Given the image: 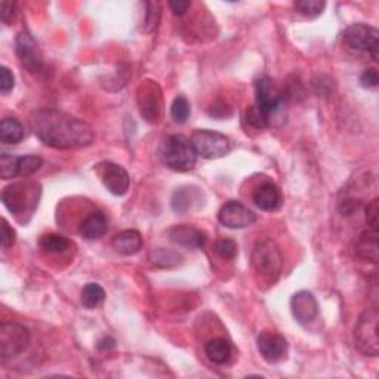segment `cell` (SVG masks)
<instances>
[{
  "label": "cell",
  "mask_w": 379,
  "mask_h": 379,
  "mask_svg": "<svg viewBox=\"0 0 379 379\" xmlns=\"http://www.w3.org/2000/svg\"><path fill=\"white\" fill-rule=\"evenodd\" d=\"M30 128L43 144L57 150L87 147L95 139L91 124L55 108H45L33 113Z\"/></svg>",
  "instance_id": "1"
},
{
  "label": "cell",
  "mask_w": 379,
  "mask_h": 379,
  "mask_svg": "<svg viewBox=\"0 0 379 379\" xmlns=\"http://www.w3.org/2000/svg\"><path fill=\"white\" fill-rule=\"evenodd\" d=\"M252 267H254L260 286H272L279 280L283 258L277 243L273 239L265 237L255 243L254 250H252Z\"/></svg>",
  "instance_id": "2"
},
{
  "label": "cell",
  "mask_w": 379,
  "mask_h": 379,
  "mask_svg": "<svg viewBox=\"0 0 379 379\" xmlns=\"http://www.w3.org/2000/svg\"><path fill=\"white\" fill-rule=\"evenodd\" d=\"M161 157L166 166L176 172L191 171L197 161V153L191 141L183 135H171L165 139Z\"/></svg>",
  "instance_id": "3"
},
{
  "label": "cell",
  "mask_w": 379,
  "mask_h": 379,
  "mask_svg": "<svg viewBox=\"0 0 379 379\" xmlns=\"http://www.w3.org/2000/svg\"><path fill=\"white\" fill-rule=\"evenodd\" d=\"M379 313L376 309H368L360 314L354 328V342L357 350L369 357L379 354Z\"/></svg>",
  "instance_id": "4"
},
{
  "label": "cell",
  "mask_w": 379,
  "mask_h": 379,
  "mask_svg": "<svg viewBox=\"0 0 379 379\" xmlns=\"http://www.w3.org/2000/svg\"><path fill=\"white\" fill-rule=\"evenodd\" d=\"M41 196V188L36 184H12L2 191V202L6 209L20 216L24 213H31L38 206Z\"/></svg>",
  "instance_id": "5"
},
{
  "label": "cell",
  "mask_w": 379,
  "mask_h": 379,
  "mask_svg": "<svg viewBox=\"0 0 379 379\" xmlns=\"http://www.w3.org/2000/svg\"><path fill=\"white\" fill-rule=\"evenodd\" d=\"M257 89V110L261 113L267 124L269 126L274 120L273 117H277L279 113L283 110L284 100L280 92L277 85L269 78H261L255 83Z\"/></svg>",
  "instance_id": "6"
},
{
  "label": "cell",
  "mask_w": 379,
  "mask_h": 379,
  "mask_svg": "<svg viewBox=\"0 0 379 379\" xmlns=\"http://www.w3.org/2000/svg\"><path fill=\"white\" fill-rule=\"evenodd\" d=\"M30 342V332L26 326L15 321H4L0 324V358H8L24 353Z\"/></svg>",
  "instance_id": "7"
},
{
  "label": "cell",
  "mask_w": 379,
  "mask_h": 379,
  "mask_svg": "<svg viewBox=\"0 0 379 379\" xmlns=\"http://www.w3.org/2000/svg\"><path fill=\"white\" fill-rule=\"evenodd\" d=\"M190 141L197 156L203 159H221L231 150L230 139L224 134L209 129H197Z\"/></svg>",
  "instance_id": "8"
},
{
  "label": "cell",
  "mask_w": 379,
  "mask_h": 379,
  "mask_svg": "<svg viewBox=\"0 0 379 379\" xmlns=\"http://www.w3.org/2000/svg\"><path fill=\"white\" fill-rule=\"evenodd\" d=\"M344 42L357 52H368L373 61L379 58V31L368 24H353L344 31Z\"/></svg>",
  "instance_id": "9"
},
{
  "label": "cell",
  "mask_w": 379,
  "mask_h": 379,
  "mask_svg": "<svg viewBox=\"0 0 379 379\" xmlns=\"http://www.w3.org/2000/svg\"><path fill=\"white\" fill-rule=\"evenodd\" d=\"M15 52L21 65L27 71H30V73L36 75V73H41V71L43 70L42 52L39 49V45L36 43L33 36L28 31H21L16 36Z\"/></svg>",
  "instance_id": "10"
},
{
  "label": "cell",
  "mask_w": 379,
  "mask_h": 379,
  "mask_svg": "<svg viewBox=\"0 0 379 379\" xmlns=\"http://www.w3.org/2000/svg\"><path fill=\"white\" fill-rule=\"evenodd\" d=\"M139 113L150 123H157L161 116V91L156 82L147 80L138 87Z\"/></svg>",
  "instance_id": "11"
},
{
  "label": "cell",
  "mask_w": 379,
  "mask_h": 379,
  "mask_svg": "<svg viewBox=\"0 0 379 379\" xmlns=\"http://www.w3.org/2000/svg\"><path fill=\"white\" fill-rule=\"evenodd\" d=\"M100 175L104 187L114 196H124L129 190L131 178L128 171L123 166L112 164V161H104L95 168Z\"/></svg>",
  "instance_id": "12"
},
{
  "label": "cell",
  "mask_w": 379,
  "mask_h": 379,
  "mask_svg": "<svg viewBox=\"0 0 379 379\" xmlns=\"http://www.w3.org/2000/svg\"><path fill=\"white\" fill-rule=\"evenodd\" d=\"M220 223L233 230H240L254 225L257 223V213L245 206L240 202H228L225 203L218 213Z\"/></svg>",
  "instance_id": "13"
},
{
  "label": "cell",
  "mask_w": 379,
  "mask_h": 379,
  "mask_svg": "<svg viewBox=\"0 0 379 379\" xmlns=\"http://www.w3.org/2000/svg\"><path fill=\"white\" fill-rule=\"evenodd\" d=\"M257 347L267 363H277L287 353V341L280 333L264 331L257 339Z\"/></svg>",
  "instance_id": "14"
},
{
  "label": "cell",
  "mask_w": 379,
  "mask_h": 379,
  "mask_svg": "<svg viewBox=\"0 0 379 379\" xmlns=\"http://www.w3.org/2000/svg\"><path fill=\"white\" fill-rule=\"evenodd\" d=\"M291 311L295 320L306 326L319 316V304L314 295L309 291H299L291 298Z\"/></svg>",
  "instance_id": "15"
},
{
  "label": "cell",
  "mask_w": 379,
  "mask_h": 379,
  "mask_svg": "<svg viewBox=\"0 0 379 379\" xmlns=\"http://www.w3.org/2000/svg\"><path fill=\"white\" fill-rule=\"evenodd\" d=\"M168 239L178 246L190 249H202L206 245V234L186 224L175 225L168 230Z\"/></svg>",
  "instance_id": "16"
},
{
  "label": "cell",
  "mask_w": 379,
  "mask_h": 379,
  "mask_svg": "<svg viewBox=\"0 0 379 379\" xmlns=\"http://www.w3.org/2000/svg\"><path fill=\"white\" fill-rule=\"evenodd\" d=\"M252 198H254V203L265 212H274L279 210L282 203H283V197L282 191L274 183H264L258 186L254 190V194H252Z\"/></svg>",
  "instance_id": "17"
},
{
  "label": "cell",
  "mask_w": 379,
  "mask_h": 379,
  "mask_svg": "<svg viewBox=\"0 0 379 379\" xmlns=\"http://www.w3.org/2000/svg\"><path fill=\"white\" fill-rule=\"evenodd\" d=\"M171 206L178 213H187L202 206V191L196 187L178 188L171 201Z\"/></svg>",
  "instance_id": "18"
},
{
  "label": "cell",
  "mask_w": 379,
  "mask_h": 379,
  "mask_svg": "<svg viewBox=\"0 0 379 379\" xmlns=\"http://www.w3.org/2000/svg\"><path fill=\"white\" fill-rule=\"evenodd\" d=\"M112 245L116 249L117 254H120L123 257H131V255L138 254V252L142 249L144 240H142V236L139 234V231L124 230V231L119 233L117 236H114Z\"/></svg>",
  "instance_id": "19"
},
{
  "label": "cell",
  "mask_w": 379,
  "mask_h": 379,
  "mask_svg": "<svg viewBox=\"0 0 379 379\" xmlns=\"http://www.w3.org/2000/svg\"><path fill=\"white\" fill-rule=\"evenodd\" d=\"M108 231V221L102 212H91L79 227L80 236L87 240L101 239Z\"/></svg>",
  "instance_id": "20"
},
{
  "label": "cell",
  "mask_w": 379,
  "mask_h": 379,
  "mask_svg": "<svg viewBox=\"0 0 379 379\" xmlns=\"http://www.w3.org/2000/svg\"><path fill=\"white\" fill-rule=\"evenodd\" d=\"M378 230L368 228L362 233L357 245H356V255L360 260L369 261L372 264L378 262Z\"/></svg>",
  "instance_id": "21"
},
{
  "label": "cell",
  "mask_w": 379,
  "mask_h": 379,
  "mask_svg": "<svg viewBox=\"0 0 379 379\" xmlns=\"http://www.w3.org/2000/svg\"><path fill=\"white\" fill-rule=\"evenodd\" d=\"M233 347L230 342L224 338H213L206 342L205 353L212 363L224 365L227 363L231 357Z\"/></svg>",
  "instance_id": "22"
},
{
  "label": "cell",
  "mask_w": 379,
  "mask_h": 379,
  "mask_svg": "<svg viewBox=\"0 0 379 379\" xmlns=\"http://www.w3.org/2000/svg\"><path fill=\"white\" fill-rule=\"evenodd\" d=\"M26 132L21 122L15 117H5L0 124V139L4 144H18L23 141Z\"/></svg>",
  "instance_id": "23"
},
{
  "label": "cell",
  "mask_w": 379,
  "mask_h": 379,
  "mask_svg": "<svg viewBox=\"0 0 379 379\" xmlns=\"http://www.w3.org/2000/svg\"><path fill=\"white\" fill-rule=\"evenodd\" d=\"M39 246L46 254H64L70 249L71 242L63 234H46L39 240Z\"/></svg>",
  "instance_id": "24"
},
{
  "label": "cell",
  "mask_w": 379,
  "mask_h": 379,
  "mask_svg": "<svg viewBox=\"0 0 379 379\" xmlns=\"http://www.w3.org/2000/svg\"><path fill=\"white\" fill-rule=\"evenodd\" d=\"M105 299L104 289L98 283H87L82 291V305L87 310H94Z\"/></svg>",
  "instance_id": "25"
},
{
  "label": "cell",
  "mask_w": 379,
  "mask_h": 379,
  "mask_svg": "<svg viewBox=\"0 0 379 379\" xmlns=\"http://www.w3.org/2000/svg\"><path fill=\"white\" fill-rule=\"evenodd\" d=\"M181 255H178L176 252L174 250H168V249H157L154 252H151V261L154 265L157 267H164V268H171L179 264L181 261Z\"/></svg>",
  "instance_id": "26"
},
{
  "label": "cell",
  "mask_w": 379,
  "mask_h": 379,
  "mask_svg": "<svg viewBox=\"0 0 379 379\" xmlns=\"http://www.w3.org/2000/svg\"><path fill=\"white\" fill-rule=\"evenodd\" d=\"M43 165V160L38 156H24L18 160V176L28 178L38 172Z\"/></svg>",
  "instance_id": "27"
},
{
  "label": "cell",
  "mask_w": 379,
  "mask_h": 379,
  "mask_svg": "<svg viewBox=\"0 0 379 379\" xmlns=\"http://www.w3.org/2000/svg\"><path fill=\"white\" fill-rule=\"evenodd\" d=\"M159 23H160V5L157 2H147L142 30L146 33H153L157 28Z\"/></svg>",
  "instance_id": "28"
},
{
  "label": "cell",
  "mask_w": 379,
  "mask_h": 379,
  "mask_svg": "<svg viewBox=\"0 0 379 379\" xmlns=\"http://www.w3.org/2000/svg\"><path fill=\"white\" fill-rule=\"evenodd\" d=\"M190 113H191V108H190L188 100L186 97H176L171 107V114L174 120L176 123H186L187 119L190 117Z\"/></svg>",
  "instance_id": "29"
},
{
  "label": "cell",
  "mask_w": 379,
  "mask_h": 379,
  "mask_svg": "<svg viewBox=\"0 0 379 379\" xmlns=\"http://www.w3.org/2000/svg\"><path fill=\"white\" fill-rule=\"evenodd\" d=\"M295 8L305 16L316 18L326 8V4L323 0H298L295 2Z\"/></svg>",
  "instance_id": "30"
},
{
  "label": "cell",
  "mask_w": 379,
  "mask_h": 379,
  "mask_svg": "<svg viewBox=\"0 0 379 379\" xmlns=\"http://www.w3.org/2000/svg\"><path fill=\"white\" fill-rule=\"evenodd\" d=\"M18 160L20 157L11 154L0 156V178L11 179L18 176Z\"/></svg>",
  "instance_id": "31"
},
{
  "label": "cell",
  "mask_w": 379,
  "mask_h": 379,
  "mask_svg": "<svg viewBox=\"0 0 379 379\" xmlns=\"http://www.w3.org/2000/svg\"><path fill=\"white\" fill-rule=\"evenodd\" d=\"M215 252L223 260L233 261L234 258L237 257L239 249H237V243L234 242L233 239H220V240H216V243H215Z\"/></svg>",
  "instance_id": "32"
},
{
  "label": "cell",
  "mask_w": 379,
  "mask_h": 379,
  "mask_svg": "<svg viewBox=\"0 0 379 379\" xmlns=\"http://www.w3.org/2000/svg\"><path fill=\"white\" fill-rule=\"evenodd\" d=\"M366 224L370 230H378L379 224V198L373 197V201L366 206Z\"/></svg>",
  "instance_id": "33"
},
{
  "label": "cell",
  "mask_w": 379,
  "mask_h": 379,
  "mask_svg": "<svg viewBox=\"0 0 379 379\" xmlns=\"http://www.w3.org/2000/svg\"><path fill=\"white\" fill-rule=\"evenodd\" d=\"M14 86H15V78L12 75V71L8 67L2 65L0 67V92L6 95L12 91Z\"/></svg>",
  "instance_id": "34"
},
{
  "label": "cell",
  "mask_w": 379,
  "mask_h": 379,
  "mask_svg": "<svg viewBox=\"0 0 379 379\" xmlns=\"http://www.w3.org/2000/svg\"><path fill=\"white\" fill-rule=\"evenodd\" d=\"M15 9L16 5L14 2H9V0H4L2 4H0V18H2V23L9 26L14 20L15 16Z\"/></svg>",
  "instance_id": "35"
},
{
  "label": "cell",
  "mask_w": 379,
  "mask_h": 379,
  "mask_svg": "<svg viewBox=\"0 0 379 379\" xmlns=\"http://www.w3.org/2000/svg\"><path fill=\"white\" fill-rule=\"evenodd\" d=\"M379 83V75H378V70L375 68H368L363 71V75L360 76V85L363 87L372 89L376 87Z\"/></svg>",
  "instance_id": "36"
},
{
  "label": "cell",
  "mask_w": 379,
  "mask_h": 379,
  "mask_svg": "<svg viewBox=\"0 0 379 379\" xmlns=\"http://www.w3.org/2000/svg\"><path fill=\"white\" fill-rule=\"evenodd\" d=\"M15 230L8 224V221L4 218L2 220V247L9 249L15 243Z\"/></svg>",
  "instance_id": "37"
},
{
  "label": "cell",
  "mask_w": 379,
  "mask_h": 379,
  "mask_svg": "<svg viewBox=\"0 0 379 379\" xmlns=\"http://www.w3.org/2000/svg\"><path fill=\"white\" fill-rule=\"evenodd\" d=\"M169 8L174 15L183 16L191 8V2H188V0H172V2H169Z\"/></svg>",
  "instance_id": "38"
},
{
  "label": "cell",
  "mask_w": 379,
  "mask_h": 379,
  "mask_svg": "<svg viewBox=\"0 0 379 379\" xmlns=\"http://www.w3.org/2000/svg\"><path fill=\"white\" fill-rule=\"evenodd\" d=\"M97 347H98V350H102V351H105V350H113L116 347V341L113 338H110V336H105V338H102L98 342Z\"/></svg>",
  "instance_id": "39"
}]
</instances>
